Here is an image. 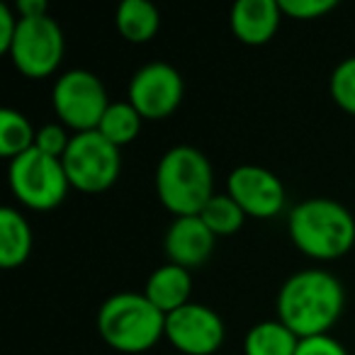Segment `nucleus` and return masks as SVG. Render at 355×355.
I'll list each match as a JSON object with an SVG mask.
<instances>
[{
	"mask_svg": "<svg viewBox=\"0 0 355 355\" xmlns=\"http://www.w3.org/2000/svg\"><path fill=\"white\" fill-rule=\"evenodd\" d=\"M185 95L183 76L166 61H151L134 71L127 85V100L144 119H166L180 107Z\"/></svg>",
	"mask_w": 355,
	"mask_h": 355,
	"instance_id": "obj_9",
	"label": "nucleus"
},
{
	"mask_svg": "<svg viewBox=\"0 0 355 355\" xmlns=\"http://www.w3.org/2000/svg\"><path fill=\"white\" fill-rule=\"evenodd\" d=\"M37 129L20 110H0V156L12 161L35 146Z\"/></svg>",
	"mask_w": 355,
	"mask_h": 355,
	"instance_id": "obj_19",
	"label": "nucleus"
},
{
	"mask_svg": "<svg viewBox=\"0 0 355 355\" xmlns=\"http://www.w3.org/2000/svg\"><path fill=\"white\" fill-rule=\"evenodd\" d=\"M8 183L17 202L37 212L59 207L71 188L61 158L46 156L37 146L12 158L8 166Z\"/></svg>",
	"mask_w": 355,
	"mask_h": 355,
	"instance_id": "obj_5",
	"label": "nucleus"
},
{
	"mask_svg": "<svg viewBox=\"0 0 355 355\" xmlns=\"http://www.w3.org/2000/svg\"><path fill=\"white\" fill-rule=\"evenodd\" d=\"M336 8V0H280L282 15L295 20H316Z\"/></svg>",
	"mask_w": 355,
	"mask_h": 355,
	"instance_id": "obj_23",
	"label": "nucleus"
},
{
	"mask_svg": "<svg viewBox=\"0 0 355 355\" xmlns=\"http://www.w3.org/2000/svg\"><path fill=\"white\" fill-rule=\"evenodd\" d=\"M17 27H20V15L12 6L8 3H0V51L8 54L12 46V40L17 35Z\"/></svg>",
	"mask_w": 355,
	"mask_h": 355,
	"instance_id": "obj_25",
	"label": "nucleus"
},
{
	"mask_svg": "<svg viewBox=\"0 0 355 355\" xmlns=\"http://www.w3.org/2000/svg\"><path fill=\"white\" fill-rule=\"evenodd\" d=\"M224 321L212 306L190 302L166 314V338L183 355H214L224 343Z\"/></svg>",
	"mask_w": 355,
	"mask_h": 355,
	"instance_id": "obj_10",
	"label": "nucleus"
},
{
	"mask_svg": "<svg viewBox=\"0 0 355 355\" xmlns=\"http://www.w3.org/2000/svg\"><path fill=\"white\" fill-rule=\"evenodd\" d=\"M295 355H348V350L331 334H321V336H309V338H300Z\"/></svg>",
	"mask_w": 355,
	"mask_h": 355,
	"instance_id": "obj_24",
	"label": "nucleus"
},
{
	"mask_svg": "<svg viewBox=\"0 0 355 355\" xmlns=\"http://www.w3.org/2000/svg\"><path fill=\"white\" fill-rule=\"evenodd\" d=\"M69 144H71V137H69V132H66L64 124L51 122V124H44V127L37 129L35 146L40 148L42 153H46V156L64 158Z\"/></svg>",
	"mask_w": 355,
	"mask_h": 355,
	"instance_id": "obj_22",
	"label": "nucleus"
},
{
	"mask_svg": "<svg viewBox=\"0 0 355 355\" xmlns=\"http://www.w3.org/2000/svg\"><path fill=\"white\" fill-rule=\"evenodd\" d=\"M117 32L132 44H146L161 27V12L151 0H122L114 12Z\"/></svg>",
	"mask_w": 355,
	"mask_h": 355,
	"instance_id": "obj_16",
	"label": "nucleus"
},
{
	"mask_svg": "<svg viewBox=\"0 0 355 355\" xmlns=\"http://www.w3.org/2000/svg\"><path fill=\"white\" fill-rule=\"evenodd\" d=\"M141 122H144V117L137 112V107H134L129 100H119V103H110L107 112L100 119L98 132L103 134L110 144L122 148L139 137Z\"/></svg>",
	"mask_w": 355,
	"mask_h": 355,
	"instance_id": "obj_18",
	"label": "nucleus"
},
{
	"mask_svg": "<svg viewBox=\"0 0 355 355\" xmlns=\"http://www.w3.org/2000/svg\"><path fill=\"white\" fill-rule=\"evenodd\" d=\"M214 243H217V236L209 232L200 214L173 217L166 239H163V251L168 256V263L193 270L209 261V256L214 253Z\"/></svg>",
	"mask_w": 355,
	"mask_h": 355,
	"instance_id": "obj_12",
	"label": "nucleus"
},
{
	"mask_svg": "<svg viewBox=\"0 0 355 355\" xmlns=\"http://www.w3.org/2000/svg\"><path fill=\"white\" fill-rule=\"evenodd\" d=\"M66 40L61 25L51 15L20 17V27L8 51L12 66L27 78H46L64 61Z\"/></svg>",
	"mask_w": 355,
	"mask_h": 355,
	"instance_id": "obj_8",
	"label": "nucleus"
},
{
	"mask_svg": "<svg viewBox=\"0 0 355 355\" xmlns=\"http://www.w3.org/2000/svg\"><path fill=\"white\" fill-rule=\"evenodd\" d=\"M51 105L59 122L80 134L100 127V119L110 107V98L100 76L88 69H71L56 78Z\"/></svg>",
	"mask_w": 355,
	"mask_h": 355,
	"instance_id": "obj_7",
	"label": "nucleus"
},
{
	"mask_svg": "<svg viewBox=\"0 0 355 355\" xmlns=\"http://www.w3.org/2000/svg\"><path fill=\"white\" fill-rule=\"evenodd\" d=\"M98 334L119 353H146L166 338V314L144 292H117L100 304Z\"/></svg>",
	"mask_w": 355,
	"mask_h": 355,
	"instance_id": "obj_4",
	"label": "nucleus"
},
{
	"mask_svg": "<svg viewBox=\"0 0 355 355\" xmlns=\"http://www.w3.org/2000/svg\"><path fill=\"white\" fill-rule=\"evenodd\" d=\"M153 183L173 217H195L214 198V168L200 148L178 144L161 156Z\"/></svg>",
	"mask_w": 355,
	"mask_h": 355,
	"instance_id": "obj_3",
	"label": "nucleus"
},
{
	"mask_svg": "<svg viewBox=\"0 0 355 355\" xmlns=\"http://www.w3.org/2000/svg\"><path fill=\"white\" fill-rule=\"evenodd\" d=\"M227 195L243 209L246 217L272 219L285 209L287 193L272 171L253 163L236 166L227 175Z\"/></svg>",
	"mask_w": 355,
	"mask_h": 355,
	"instance_id": "obj_11",
	"label": "nucleus"
},
{
	"mask_svg": "<svg viewBox=\"0 0 355 355\" xmlns=\"http://www.w3.org/2000/svg\"><path fill=\"white\" fill-rule=\"evenodd\" d=\"M32 253V227L15 207H0V266L17 268Z\"/></svg>",
	"mask_w": 355,
	"mask_h": 355,
	"instance_id": "obj_15",
	"label": "nucleus"
},
{
	"mask_svg": "<svg viewBox=\"0 0 355 355\" xmlns=\"http://www.w3.org/2000/svg\"><path fill=\"white\" fill-rule=\"evenodd\" d=\"M287 232L297 251L311 261H338L355 246V217L331 198L297 202L287 217Z\"/></svg>",
	"mask_w": 355,
	"mask_h": 355,
	"instance_id": "obj_2",
	"label": "nucleus"
},
{
	"mask_svg": "<svg viewBox=\"0 0 355 355\" xmlns=\"http://www.w3.org/2000/svg\"><path fill=\"white\" fill-rule=\"evenodd\" d=\"M200 219H202L209 227V232L219 239V236H232V234H236L239 229L243 227L246 214H243V209L239 207L227 193H214V198L209 200L202 207V212H200Z\"/></svg>",
	"mask_w": 355,
	"mask_h": 355,
	"instance_id": "obj_20",
	"label": "nucleus"
},
{
	"mask_svg": "<svg viewBox=\"0 0 355 355\" xmlns=\"http://www.w3.org/2000/svg\"><path fill=\"white\" fill-rule=\"evenodd\" d=\"M300 336H295L280 319L258 321L243 336V355H295Z\"/></svg>",
	"mask_w": 355,
	"mask_h": 355,
	"instance_id": "obj_17",
	"label": "nucleus"
},
{
	"mask_svg": "<svg viewBox=\"0 0 355 355\" xmlns=\"http://www.w3.org/2000/svg\"><path fill=\"white\" fill-rule=\"evenodd\" d=\"M329 90L334 103L350 117H355V56L336 64L329 78Z\"/></svg>",
	"mask_w": 355,
	"mask_h": 355,
	"instance_id": "obj_21",
	"label": "nucleus"
},
{
	"mask_svg": "<svg viewBox=\"0 0 355 355\" xmlns=\"http://www.w3.org/2000/svg\"><path fill=\"white\" fill-rule=\"evenodd\" d=\"M282 17L280 0H239L229 12V25L239 42L263 46L275 37Z\"/></svg>",
	"mask_w": 355,
	"mask_h": 355,
	"instance_id": "obj_13",
	"label": "nucleus"
},
{
	"mask_svg": "<svg viewBox=\"0 0 355 355\" xmlns=\"http://www.w3.org/2000/svg\"><path fill=\"white\" fill-rule=\"evenodd\" d=\"M61 163L71 188L85 195H98L117 183L122 171V153L95 129L73 134Z\"/></svg>",
	"mask_w": 355,
	"mask_h": 355,
	"instance_id": "obj_6",
	"label": "nucleus"
},
{
	"mask_svg": "<svg viewBox=\"0 0 355 355\" xmlns=\"http://www.w3.org/2000/svg\"><path fill=\"white\" fill-rule=\"evenodd\" d=\"M345 306V290L334 272L304 268L282 282L277 292V319L300 338L329 334Z\"/></svg>",
	"mask_w": 355,
	"mask_h": 355,
	"instance_id": "obj_1",
	"label": "nucleus"
},
{
	"mask_svg": "<svg viewBox=\"0 0 355 355\" xmlns=\"http://www.w3.org/2000/svg\"><path fill=\"white\" fill-rule=\"evenodd\" d=\"M190 292H193V272L188 268H180L175 263H163L148 275L144 295L148 297L153 306L171 314L180 306L190 304Z\"/></svg>",
	"mask_w": 355,
	"mask_h": 355,
	"instance_id": "obj_14",
	"label": "nucleus"
},
{
	"mask_svg": "<svg viewBox=\"0 0 355 355\" xmlns=\"http://www.w3.org/2000/svg\"><path fill=\"white\" fill-rule=\"evenodd\" d=\"M15 10H17V15H20V17L49 15V6H46V0H17Z\"/></svg>",
	"mask_w": 355,
	"mask_h": 355,
	"instance_id": "obj_26",
	"label": "nucleus"
}]
</instances>
